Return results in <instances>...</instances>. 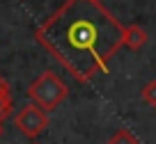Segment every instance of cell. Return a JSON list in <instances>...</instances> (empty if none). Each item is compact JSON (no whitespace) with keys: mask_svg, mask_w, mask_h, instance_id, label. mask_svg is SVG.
I'll return each mask as SVG.
<instances>
[{"mask_svg":"<svg viewBox=\"0 0 156 144\" xmlns=\"http://www.w3.org/2000/svg\"><path fill=\"white\" fill-rule=\"evenodd\" d=\"M34 37L78 82H87L124 46V25L99 0H67Z\"/></svg>","mask_w":156,"mask_h":144,"instance_id":"cell-1","label":"cell"},{"mask_svg":"<svg viewBox=\"0 0 156 144\" xmlns=\"http://www.w3.org/2000/svg\"><path fill=\"white\" fill-rule=\"evenodd\" d=\"M69 89L53 71H46L41 76H37L28 87V96L32 98V103H37L39 108H44L46 112L55 110L60 103L67 98Z\"/></svg>","mask_w":156,"mask_h":144,"instance_id":"cell-2","label":"cell"},{"mask_svg":"<svg viewBox=\"0 0 156 144\" xmlns=\"http://www.w3.org/2000/svg\"><path fill=\"white\" fill-rule=\"evenodd\" d=\"M14 124L19 128V133H23L25 137L34 139L37 135H41L48 126V115L44 108H39L37 103H25L19 110V115L14 117Z\"/></svg>","mask_w":156,"mask_h":144,"instance_id":"cell-3","label":"cell"},{"mask_svg":"<svg viewBox=\"0 0 156 144\" xmlns=\"http://www.w3.org/2000/svg\"><path fill=\"white\" fill-rule=\"evenodd\" d=\"M147 30L140 28V25H129L124 28V46L131 48V50H140L142 46L147 43Z\"/></svg>","mask_w":156,"mask_h":144,"instance_id":"cell-4","label":"cell"},{"mask_svg":"<svg viewBox=\"0 0 156 144\" xmlns=\"http://www.w3.org/2000/svg\"><path fill=\"white\" fill-rule=\"evenodd\" d=\"M108 144H140V142H138V137L131 133V130L122 128V130H117V133L108 139Z\"/></svg>","mask_w":156,"mask_h":144,"instance_id":"cell-5","label":"cell"},{"mask_svg":"<svg viewBox=\"0 0 156 144\" xmlns=\"http://www.w3.org/2000/svg\"><path fill=\"white\" fill-rule=\"evenodd\" d=\"M142 101L147 103V105H151V108H156V80H149L145 87H142Z\"/></svg>","mask_w":156,"mask_h":144,"instance_id":"cell-6","label":"cell"},{"mask_svg":"<svg viewBox=\"0 0 156 144\" xmlns=\"http://www.w3.org/2000/svg\"><path fill=\"white\" fill-rule=\"evenodd\" d=\"M12 108H14V101H12V94H0V124L9 117Z\"/></svg>","mask_w":156,"mask_h":144,"instance_id":"cell-7","label":"cell"},{"mask_svg":"<svg viewBox=\"0 0 156 144\" xmlns=\"http://www.w3.org/2000/svg\"><path fill=\"white\" fill-rule=\"evenodd\" d=\"M0 94H9V85H7V80L2 76H0Z\"/></svg>","mask_w":156,"mask_h":144,"instance_id":"cell-8","label":"cell"},{"mask_svg":"<svg viewBox=\"0 0 156 144\" xmlns=\"http://www.w3.org/2000/svg\"><path fill=\"white\" fill-rule=\"evenodd\" d=\"M0 135H2V124H0Z\"/></svg>","mask_w":156,"mask_h":144,"instance_id":"cell-9","label":"cell"},{"mask_svg":"<svg viewBox=\"0 0 156 144\" xmlns=\"http://www.w3.org/2000/svg\"><path fill=\"white\" fill-rule=\"evenodd\" d=\"M32 144H39V142H32Z\"/></svg>","mask_w":156,"mask_h":144,"instance_id":"cell-10","label":"cell"}]
</instances>
